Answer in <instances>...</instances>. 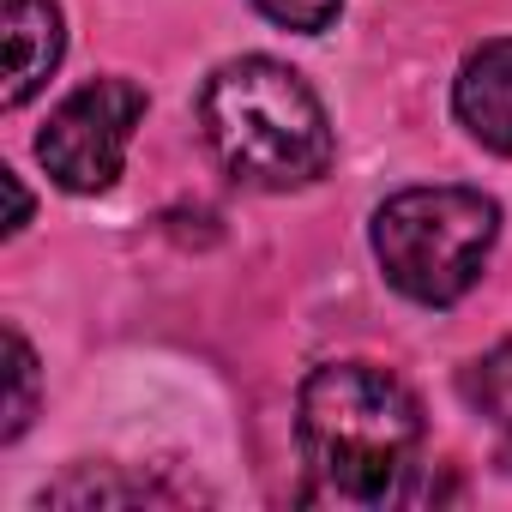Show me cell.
Segmentation results:
<instances>
[{
    "mask_svg": "<svg viewBox=\"0 0 512 512\" xmlns=\"http://www.w3.org/2000/svg\"><path fill=\"white\" fill-rule=\"evenodd\" d=\"M296 446L314 494L338 506H392L422 458V410L404 380L374 362H326L302 380Z\"/></svg>",
    "mask_w": 512,
    "mask_h": 512,
    "instance_id": "cell-1",
    "label": "cell"
},
{
    "mask_svg": "<svg viewBox=\"0 0 512 512\" xmlns=\"http://www.w3.org/2000/svg\"><path fill=\"white\" fill-rule=\"evenodd\" d=\"M199 133L241 187H260V193H296L332 169L326 103L314 97V85L296 67L272 55L223 61L205 79Z\"/></svg>",
    "mask_w": 512,
    "mask_h": 512,
    "instance_id": "cell-2",
    "label": "cell"
},
{
    "mask_svg": "<svg viewBox=\"0 0 512 512\" xmlns=\"http://www.w3.org/2000/svg\"><path fill=\"white\" fill-rule=\"evenodd\" d=\"M500 241V205L476 187H404L374 211V260L386 284L422 308L476 290Z\"/></svg>",
    "mask_w": 512,
    "mask_h": 512,
    "instance_id": "cell-3",
    "label": "cell"
},
{
    "mask_svg": "<svg viewBox=\"0 0 512 512\" xmlns=\"http://www.w3.org/2000/svg\"><path fill=\"white\" fill-rule=\"evenodd\" d=\"M139 121H145V91L133 79H121V73L91 79L73 97H61V109L37 133V157L55 175V187L103 193V187H115Z\"/></svg>",
    "mask_w": 512,
    "mask_h": 512,
    "instance_id": "cell-4",
    "label": "cell"
},
{
    "mask_svg": "<svg viewBox=\"0 0 512 512\" xmlns=\"http://www.w3.org/2000/svg\"><path fill=\"white\" fill-rule=\"evenodd\" d=\"M0 37H7V91H0V103L25 109L61 67V49H67L61 7L55 0H7L0 7Z\"/></svg>",
    "mask_w": 512,
    "mask_h": 512,
    "instance_id": "cell-5",
    "label": "cell"
},
{
    "mask_svg": "<svg viewBox=\"0 0 512 512\" xmlns=\"http://www.w3.org/2000/svg\"><path fill=\"white\" fill-rule=\"evenodd\" d=\"M452 109H458L464 133H470L482 151L512 157V37L482 43V49L458 67Z\"/></svg>",
    "mask_w": 512,
    "mask_h": 512,
    "instance_id": "cell-6",
    "label": "cell"
},
{
    "mask_svg": "<svg viewBox=\"0 0 512 512\" xmlns=\"http://www.w3.org/2000/svg\"><path fill=\"white\" fill-rule=\"evenodd\" d=\"M458 386H464V404L494 428V452L512 470V338L494 344L488 356H476Z\"/></svg>",
    "mask_w": 512,
    "mask_h": 512,
    "instance_id": "cell-7",
    "label": "cell"
},
{
    "mask_svg": "<svg viewBox=\"0 0 512 512\" xmlns=\"http://www.w3.org/2000/svg\"><path fill=\"white\" fill-rule=\"evenodd\" d=\"M0 350H7V422H0V440H19V434L31 428V416H37V386H43V374H37L31 344H25L13 326L0 332Z\"/></svg>",
    "mask_w": 512,
    "mask_h": 512,
    "instance_id": "cell-8",
    "label": "cell"
},
{
    "mask_svg": "<svg viewBox=\"0 0 512 512\" xmlns=\"http://www.w3.org/2000/svg\"><path fill=\"white\" fill-rule=\"evenodd\" d=\"M272 25H284V31H302V37H314V31H326L332 19H338V7L344 0H253Z\"/></svg>",
    "mask_w": 512,
    "mask_h": 512,
    "instance_id": "cell-9",
    "label": "cell"
},
{
    "mask_svg": "<svg viewBox=\"0 0 512 512\" xmlns=\"http://www.w3.org/2000/svg\"><path fill=\"white\" fill-rule=\"evenodd\" d=\"M0 187H7V199H13V211H7V235H19V229L31 223V193H25V181H19L13 169H0Z\"/></svg>",
    "mask_w": 512,
    "mask_h": 512,
    "instance_id": "cell-10",
    "label": "cell"
}]
</instances>
